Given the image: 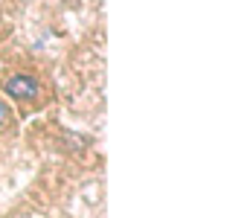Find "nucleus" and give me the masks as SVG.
I'll return each mask as SVG.
<instances>
[{"instance_id": "nucleus-1", "label": "nucleus", "mask_w": 250, "mask_h": 218, "mask_svg": "<svg viewBox=\"0 0 250 218\" xmlns=\"http://www.w3.org/2000/svg\"><path fill=\"white\" fill-rule=\"evenodd\" d=\"M6 93L21 99V102L23 99H35L38 96V81L32 76H26V73H15V76L6 79Z\"/></svg>"}, {"instance_id": "nucleus-2", "label": "nucleus", "mask_w": 250, "mask_h": 218, "mask_svg": "<svg viewBox=\"0 0 250 218\" xmlns=\"http://www.w3.org/2000/svg\"><path fill=\"white\" fill-rule=\"evenodd\" d=\"M6 117H9V114H6V105H3V99H0V122H6Z\"/></svg>"}]
</instances>
